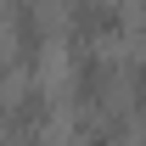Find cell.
I'll list each match as a JSON object with an SVG mask.
<instances>
[{"label":"cell","mask_w":146,"mask_h":146,"mask_svg":"<svg viewBox=\"0 0 146 146\" xmlns=\"http://www.w3.org/2000/svg\"><path fill=\"white\" fill-rule=\"evenodd\" d=\"M11 34H17L23 62H34V56L45 51V23H39V6H34V0H11Z\"/></svg>","instance_id":"7a4b0ae2"},{"label":"cell","mask_w":146,"mask_h":146,"mask_svg":"<svg viewBox=\"0 0 146 146\" xmlns=\"http://www.w3.org/2000/svg\"><path fill=\"white\" fill-rule=\"evenodd\" d=\"M73 39L84 45V39H112V34H124V11L112 6V0H73Z\"/></svg>","instance_id":"6da1fadb"},{"label":"cell","mask_w":146,"mask_h":146,"mask_svg":"<svg viewBox=\"0 0 146 146\" xmlns=\"http://www.w3.org/2000/svg\"><path fill=\"white\" fill-rule=\"evenodd\" d=\"M112 84V68L101 62V56H79V68H73V96L84 101V107H96L101 96H107Z\"/></svg>","instance_id":"3957f363"},{"label":"cell","mask_w":146,"mask_h":146,"mask_svg":"<svg viewBox=\"0 0 146 146\" xmlns=\"http://www.w3.org/2000/svg\"><path fill=\"white\" fill-rule=\"evenodd\" d=\"M11 118H17L23 129H39L45 124V90H23V101L11 107Z\"/></svg>","instance_id":"277c9868"}]
</instances>
